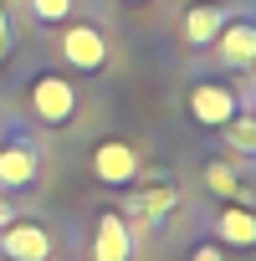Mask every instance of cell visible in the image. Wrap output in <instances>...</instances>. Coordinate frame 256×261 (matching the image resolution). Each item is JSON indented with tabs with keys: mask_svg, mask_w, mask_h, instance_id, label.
Listing matches in <instances>:
<instances>
[{
	"mask_svg": "<svg viewBox=\"0 0 256 261\" xmlns=\"http://www.w3.org/2000/svg\"><path fill=\"white\" fill-rule=\"evenodd\" d=\"M174 205H180V185H174V179H159V174L144 169L134 185H128V200H123L118 210H123V220L134 225V230H144V225H159Z\"/></svg>",
	"mask_w": 256,
	"mask_h": 261,
	"instance_id": "1",
	"label": "cell"
},
{
	"mask_svg": "<svg viewBox=\"0 0 256 261\" xmlns=\"http://www.w3.org/2000/svg\"><path fill=\"white\" fill-rule=\"evenodd\" d=\"M31 113H36V123H46V128L72 123V118H77V87H72L62 72H41V77L31 82Z\"/></svg>",
	"mask_w": 256,
	"mask_h": 261,
	"instance_id": "2",
	"label": "cell"
},
{
	"mask_svg": "<svg viewBox=\"0 0 256 261\" xmlns=\"http://www.w3.org/2000/svg\"><path fill=\"white\" fill-rule=\"evenodd\" d=\"M139 174H144V159H139V149L128 144V139H103V144L92 149V179H97V185L128 190Z\"/></svg>",
	"mask_w": 256,
	"mask_h": 261,
	"instance_id": "3",
	"label": "cell"
},
{
	"mask_svg": "<svg viewBox=\"0 0 256 261\" xmlns=\"http://www.w3.org/2000/svg\"><path fill=\"white\" fill-rule=\"evenodd\" d=\"M236 113H241V97L231 82H195L190 87V118L200 128H225Z\"/></svg>",
	"mask_w": 256,
	"mask_h": 261,
	"instance_id": "4",
	"label": "cell"
},
{
	"mask_svg": "<svg viewBox=\"0 0 256 261\" xmlns=\"http://www.w3.org/2000/svg\"><path fill=\"white\" fill-rule=\"evenodd\" d=\"M0 256H6V261H52L57 246H52V230L46 225L11 220V225H0Z\"/></svg>",
	"mask_w": 256,
	"mask_h": 261,
	"instance_id": "5",
	"label": "cell"
},
{
	"mask_svg": "<svg viewBox=\"0 0 256 261\" xmlns=\"http://www.w3.org/2000/svg\"><path fill=\"white\" fill-rule=\"evenodd\" d=\"M62 62L77 67V72H103L108 67V36L92 26V21H77L62 31Z\"/></svg>",
	"mask_w": 256,
	"mask_h": 261,
	"instance_id": "6",
	"label": "cell"
},
{
	"mask_svg": "<svg viewBox=\"0 0 256 261\" xmlns=\"http://www.w3.org/2000/svg\"><path fill=\"white\" fill-rule=\"evenodd\" d=\"M134 241L139 230L123 220V210H103L92 230V261H134Z\"/></svg>",
	"mask_w": 256,
	"mask_h": 261,
	"instance_id": "7",
	"label": "cell"
},
{
	"mask_svg": "<svg viewBox=\"0 0 256 261\" xmlns=\"http://www.w3.org/2000/svg\"><path fill=\"white\" fill-rule=\"evenodd\" d=\"M210 46L220 51V62H225L231 72L256 67V21H225V26L215 31V41H210Z\"/></svg>",
	"mask_w": 256,
	"mask_h": 261,
	"instance_id": "8",
	"label": "cell"
},
{
	"mask_svg": "<svg viewBox=\"0 0 256 261\" xmlns=\"http://www.w3.org/2000/svg\"><path fill=\"white\" fill-rule=\"evenodd\" d=\"M41 174V159L26 139H11V144H0V190H31Z\"/></svg>",
	"mask_w": 256,
	"mask_h": 261,
	"instance_id": "9",
	"label": "cell"
},
{
	"mask_svg": "<svg viewBox=\"0 0 256 261\" xmlns=\"http://www.w3.org/2000/svg\"><path fill=\"white\" fill-rule=\"evenodd\" d=\"M215 246H225V251H256V210H246V205L231 200L215 215Z\"/></svg>",
	"mask_w": 256,
	"mask_h": 261,
	"instance_id": "10",
	"label": "cell"
},
{
	"mask_svg": "<svg viewBox=\"0 0 256 261\" xmlns=\"http://www.w3.org/2000/svg\"><path fill=\"white\" fill-rule=\"evenodd\" d=\"M205 190H210L215 200H236V205H251V200H256V195L241 185V174H236L231 159H210V164H205Z\"/></svg>",
	"mask_w": 256,
	"mask_h": 261,
	"instance_id": "11",
	"label": "cell"
},
{
	"mask_svg": "<svg viewBox=\"0 0 256 261\" xmlns=\"http://www.w3.org/2000/svg\"><path fill=\"white\" fill-rule=\"evenodd\" d=\"M220 26H225V11L220 6H190L185 11V41L190 46H210Z\"/></svg>",
	"mask_w": 256,
	"mask_h": 261,
	"instance_id": "12",
	"label": "cell"
},
{
	"mask_svg": "<svg viewBox=\"0 0 256 261\" xmlns=\"http://www.w3.org/2000/svg\"><path fill=\"white\" fill-rule=\"evenodd\" d=\"M220 134H225V144L236 149V154H246V159H256V118L251 113H236L225 128H220Z\"/></svg>",
	"mask_w": 256,
	"mask_h": 261,
	"instance_id": "13",
	"label": "cell"
},
{
	"mask_svg": "<svg viewBox=\"0 0 256 261\" xmlns=\"http://www.w3.org/2000/svg\"><path fill=\"white\" fill-rule=\"evenodd\" d=\"M31 16L46 21V26H62L72 16V0H31Z\"/></svg>",
	"mask_w": 256,
	"mask_h": 261,
	"instance_id": "14",
	"label": "cell"
},
{
	"mask_svg": "<svg viewBox=\"0 0 256 261\" xmlns=\"http://www.w3.org/2000/svg\"><path fill=\"white\" fill-rule=\"evenodd\" d=\"M190 261H225V246L205 241V246H195V251H190Z\"/></svg>",
	"mask_w": 256,
	"mask_h": 261,
	"instance_id": "15",
	"label": "cell"
},
{
	"mask_svg": "<svg viewBox=\"0 0 256 261\" xmlns=\"http://www.w3.org/2000/svg\"><path fill=\"white\" fill-rule=\"evenodd\" d=\"M11 51V16H6V6H0V57Z\"/></svg>",
	"mask_w": 256,
	"mask_h": 261,
	"instance_id": "16",
	"label": "cell"
},
{
	"mask_svg": "<svg viewBox=\"0 0 256 261\" xmlns=\"http://www.w3.org/2000/svg\"><path fill=\"white\" fill-rule=\"evenodd\" d=\"M11 220H16V215H11V205H6V200H0V225H11Z\"/></svg>",
	"mask_w": 256,
	"mask_h": 261,
	"instance_id": "17",
	"label": "cell"
},
{
	"mask_svg": "<svg viewBox=\"0 0 256 261\" xmlns=\"http://www.w3.org/2000/svg\"><path fill=\"white\" fill-rule=\"evenodd\" d=\"M128 6H144V0H128Z\"/></svg>",
	"mask_w": 256,
	"mask_h": 261,
	"instance_id": "18",
	"label": "cell"
},
{
	"mask_svg": "<svg viewBox=\"0 0 256 261\" xmlns=\"http://www.w3.org/2000/svg\"><path fill=\"white\" fill-rule=\"evenodd\" d=\"M251 118H256V108H251Z\"/></svg>",
	"mask_w": 256,
	"mask_h": 261,
	"instance_id": "19",
	"label": "cell"
},
{
	"mask_svg": "<svg viewBox=\"0 0 256 261\" xmlns=\"http://www.w3.org/2000/svg\"><path fill=\"white\" fill-rule=\"evenodd\" d=\"M0 261H6V256H0Z\"/></svg>",
	"mask_w": 256,
	"mask_h": 261,
	"instance_id": "20",
	"label": "cell"
}]
</instances>
